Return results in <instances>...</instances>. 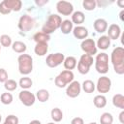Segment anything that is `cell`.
<instances>
[{
    "mask_svg": "<svg viewBox=\"0 0 124 124\" xmlns=\"http://www.w3.org/2000/svg\"><path fill=\"white\" fill-rule=\"evenodd\" d=\"M82 7L86 11H94L97 7V4H96L95 0H83Z\"/></svg>",
    "mask_w": 124,
    "mask_h": 124,
    "instance_id": "836d02e7",
    "label": "cell"
},
{
    "mask_svg": "<svg viewBox=\"0 0 124 124\" xmlns=\"http://www.w3.org/2000/svg\"><path fill=\"white\" fill-rule=\"evenodd\" d=\"M107 32H108L107 36L110 39V41L111 40H117L121 36V28L116 23H111L108 26V28L107 29Z\"/></svg>",
    "mask_w": 124,
    "mask_h": 124,
    "instance_id": "5bb4252c",
    "label": "cell"
},
{
    "mask_svg": "<svg viewBox=\"0 0 124 124\" xmlns=\"http://www.w3.org/2000/svg\"><path fill=\"white\" fill-rule=\"evenodd\" d=\"M117 5H118L120 8H124V0H119V1H117Z\"/></svg>",
    "mask_w": 124,
    "mask_h": 124,
    "instance_id": "ee69618b",
    "label": "cell"
},
{
    "mask_svg": "<svg viewBox=\"0 0 124 124\" xmlns=\"http://www.w3.org/2000/svg\"><path fill=\"white\" fill-rule=\"evenodd\" d=\"M32 85H33V80L27 76L20 78V79L18 81V86H20L22 88V90H28L29 88L32 87Z\"/></svg>",
    "mask_w": 124,
    "mask_h": 124,
    "instance_id": "484cf974",
    "label": "cell"
},
{
    "mask_svg": "<svg viewBox=\"0 0 124 124\" xmlns=\"http://www.w3.org/2000/svg\"><path fill=\"white\" fill-rule=\"evenodd\" d=\"M35 3L38 5V6H43V5H45V4H47L48 3V1L47 0H44V1H41V0H36L35 1Z\"/></svg>",
    "mask_w": 124,
    "mask_h": 124,
    "instance_id": "60d3db41",
    "label": "cell"
},
{
    "mask_svg": "<svg viewBox=\"0 0 124 124\" xmlns=\"http://www.w3.org/2000/svg\"><path fill=\"white\" fill-rule=\"evenodd\" d=\"M95 63V70L101 74L105 75L108 72L109 66H108V55L106 52H101L96 55V58L94 60Z\"/></svg>",
    "mask_w": 124,
    "mask_h": 124,
    "instance_id": "277c9868",
    "label": "cell"
},
{
    "mask_svg": "<svg viewBox=\"0 0 124 124\" xmlns=\"http://www.w3.org/2000/svg\"><path fill=\"white\" fill-rule=\"evenodd\" d=\"M110 44H111L110 39L107 35H102L101 37H99L98 41L96 42V46H97V48L106 50L110 46Z\"/></svg>",
    "mask_w": 124,
    "mask_h": 124,
    "instance_id": "e0dca14e",
    "label": "cell"
},
{
    "mask_svg": "<svg viewBox=\"0 0 124 124\" xmlns=\"http://www.w3.org/2000/svg\"><path fill=\"white\" fill-rule=\"evenodd\" d=\"M1 120H2V115L0 114V123H1Z\"/></svg>",
    "mask_w": 124,
    "mask_h": 124,
    "instance_id": "c3c4849f",
    "label": "cell"
},
{
    "mask_svg": "<svg viewBox=\"0 0 124 124\" xmlns=\"http://www.w3.org/2000/svg\"><path fill=\"white\" fill-rule=\"evenodd\" d=\"M50 116L53 122H60L63 119V111L59 108H53L50 111Z\"/></svg>",
    "mask_w": 124,
    "mask_h": 124,
    "instance_id": "f546056e",
    "label": "cell"
},
{
    "mask_svg": "<svg viewBox=\"0 0 124 124\" xmlns=\"http://www.w3.org/2000/svg\"><path fill=\"white\" fill-rule=\"evenodd\" d=\"M81 91V84L78 80H73L71 83L67 85L66 95L70 98H77Z\"/></svg>",
    "mask_w": 124,
    "mask_h": 124,
    "instance_id": "4fadbf2b",
    "label": "cell"
},
{
    "mask_svg": "<svg viewBox=\"0 0 124 124\" xmlns=\"http://www.w3.org/2000/svg\"><path fill=\"white\" fill-rule=\"evenodd\" d=\"M110 62L117 75L124 74V48L122 46H116L111 51Z\"/></svg>",
    "mask_w": 124,
    "mask_h": 124,
    "instance_id": "6da1fadb",
    "label": "cell"
},
{
    "mask_svg": "<svg viewBox=\"0 0 124 124\" xmlns=\"http://www.w3.org/2000/svg\"><path fill=\"white\" fill-rule=\"evenodd\" d=\"M18 71L21 75L27 76L33 71V58L30 54L22 53L17 57Z\"/></svg>",
    "mask_w": 124,
    "mask_h": 124,
    "instance_id": "3957f363",
    "label": "cell"
},
{
    "mask_svg": "<svg viewBox=\"0 0 124 124\" xmlns=\"http://www.w3.org/2000/svg\"><path fill=\"white\" fill-rule=\"evenodd\" d=\"M77 58L74 57V56H67L65 57L64 59V62H63V65H64V68L66 70H69V71H72L73 69H75L77 67Z\"/></svg>",
    "mask_w": 124,
    "mask_h": 124,
    "instance_id": "cb8c5ba5",
    "label": "cell"
},
{
    "mask_svg": "<svg viewBox=\"0 0 124 124\" xmlns=\"http://www.w3.org/2000/svg\"><path fill=\"white\" fill-rule=\"evenodd\" d=\"M8 73L4 68H0V82H5L6 80H8Z\"/></svg>",
    "mask_w": 124,
    "mask_h": 124,
    "instance_id": "74e56055",
    "label": "cell"
},
{
    "mask_svg": "<svg viewBox=\"0 0 124 124\" xmlns=\"http://www.w3.org/2000/svg\"><path fill=\"white\" fill-rule=\"evenodd\" d=\"M85 20V16L82 12L80 11H76L72 14V19L71 21L73 22V24H77V26L80 25L81 23H83Z\"/></svg>",
    "mask_w": 124,
    "mask_h": 124,
    "instance_id": "d6986e66",
    "label": "cell"
},
{
    "mask_svg": "<svg viewBox=\"0 0 124 124\" xmlns=\"http://www.w3.org/2000/svg\"><path fill=\"white\" fill-rule=\"evenodd\" d=\"M74 73L69 70L62 71L54 79V83L58 88H64L74 80Z\"/></svg>",
    "mask_w": 124,
    "mask_h": 124,
    "instance_id": "5b68a950",
    "label": "cell"
},
{
    "mask_svg": "<svg viewBox=\"0 0 124 124\" xmlns=\"http://www.w3.org/2000/svg\"><path fill=\"white\" fill-rule=\"evenodd\" d=\"M93 104L96 108H103L106 107L107 105V98L105 95L103 94H99V95H96L93 99Z\"/></svg>",
    "mask_w": 124,
    "mask_h": 124,
    "instance_id": "d4e9b609",
    "label": "cell"
},
{
    "mask_svg": "<svg viewBox=\"0 0 124 124\" xmlns=\"http://www.w3.org/2000/svg\"><path fill=\"white\" fill-rule=\"evenodd\" d=\"M123 16H124V10H122V11L119 13V19H120V21H124Z\"/></svg>",
    "mask_w": 124,
    "mask_h": 124,
    "instance_id": "7bdbcfd3",
    "label": "cell"
},
{
    "mask_svg": "<svg viewBox=\"0 0 124 124\" xmlns=\"http://www.w3.org/2000/svg\"><path fill=\"white\" fill-rule=\"evenodd\" d=\"M89 124H97V123H96V122H90Z\"/></svg>",
    "mask_w": 124,
    "mask_h": 124,
    "instance_id": "7dc6e473",
    "label": "cell"
},
{
    "mask_svg": "<svg viewBox=\"0 0 124 124\" xmlns=\"http://www.w3.org/2000/svg\"><path fill=\"white\" fill-rule=\"evenodd\" d=\"M9 9L12 12H19L22 7V2L20 0H4Z\"/></svg>",
    "mask_w": 124,
    "mask_h": 124,
    "instance_id": "ffe728a7",
    "label": "cell"
},
{
    "mask_svg": "<svg viewBox=\"0 0 124 124\" xmlns=\"http://www.w3.org/2000/svg\"><path fill=\"white\" fill-rule=\"evenodd\" d=\"M62 22V18L59 15L57 14H51L47 19L46 20V22L44 23V25L42 26V32L50 35L51 33L55 32L57 29L60 28Z\"/></svg>",
    "mask_w": 124,
    "mask_h": 124,
    "instance_id": "7a4b0ae2",
    "label": "cell"
},
{
    "mask_svg": "<svg viewBox=\"0 0 124 124\" xmlns=\"http://www.w3.org/2000/svg\"><path fill=\"white\" fill-rule=\"evenodd\" d=\"M12 44H13V41H12L11 36H9L7 34H3L0 36V45L2 46L8 47V46H11Z\"/></svg>",
    "mask_w": 124,
    "mask_h": 124,
    "instance_id": "e575fe53",
    "label": "cell"
},
{
    "mask_svg": "<svg viewBox=\"0 0 124 124\" xmlns=\"http://www.w3.org/2000/svg\"><path fill=\"white\" fill-rule=\"evenodd\" d=\"M112 105L116 108L124 109V96L122 94H115L112 97Z\"/></svg>",
    "mask_w": 124,
    "mask_h": 124,
    "instance_id": "f1b7e54d",
    "label": "cell"
},
{
    "mask_svg": "<svg viewBox=\"0 0 124 124\" xmlns=\"http://www.w3.org/2000/svg\"><path fill=\"white\" fill-rule=\"evenodd\" d=\"M48 51V45L47 43H38L34 47V52L38 56H44Z\"/></svg>",
    "mask_w": 124,
    "mask_h": 124,
    "instance_id": "ac0fdd59",
    "label": "cell"
},
{
    "mask_svg": "<svg viewBox=\"0 0 124 124\" xmlns=\"http://www.w3.org/2000/svg\"><path fill=\"white\" fill-rule=\"evenodd\" d=\"M113 116L109 112H104L100 116V124H112Z\"/></svg>",
    "mask_w": 124,
    "mask_h": 124,
    "instance_id": "4dcf8cb0",
    "label": "cell"
},
{
    "mask_svg": "<svg viewBox=\"0 0 124 124\" xmlns=\"http://www.w3.org/2000/svg\"><path fill=\"white\" fill-rule=\"evenodd\" d=\"M3 124H6V123H3Z\"/></svg>",
    "mask_w": 124,
    "mask_h": 124,
    "instance_id": "f907efd6",
    "label": "cell"
},
{
    "mask_svg": "<svg viewBox=\"0 0 124 124\" xmlns=\"http://www.w3.org/2000/svg\"><path fill=\"white\" fill-rule=\"evenodd\" d=\"M28 124H42L41 123V121L40 120H37V119H34V120H32V121H30Z\"/></svg>",
    "mask_w": 124,
    "mask_h": 124,
    "instance_id": "f6af8a7d",
    "label": "cell"
},
{
    "mask_svg": "<svg viewBox=\"0 0 124 124\" xmlns=\"http://www.w3.org/2000/svg\"><path fill=\"white\" fill-rule=\"evenodd\" d=\"M96 85V89L99 93L101 94H105V93H108L110 88H111V80L107 76H102L98 78L97 80V83L95 84Z\"/></svg>",
    "mask_w": 124,
    "mask_h": 124,
    "instance_id": "9c48e42d",
    "label": "cell"
},
{
    "mask_svg": "<svg viewBox=\"0 0 124 124\" xmlns=\"http://www.w3.org/2000/svg\"><path fill=\"white\" fill-rule=\"evenodd\" d=\"M18 99L26 107H31L36 102V96L29 90H21L18 94Z\"/></svg>",
    "mask_w": 124,
    "mask_h": 124,
    "instance_id": "7c38bea8",
    "label": "cell"
},
{
    "mask_svg": "<svg viewBox=\"0 0 124 124\" xmlns=\"http://www.w3.org/2000/svg\"><path fill=\"white\" fill-rule=\"evenodd\" d=\"M33 40L36 42V44L38 43H48L50 40V35H47L42 31L36 32L33 35Z\"/></svg>",
    "mask_w": 124,
    "mask_h": 124,
    "instance_id": "7402d4cb",
    "label": "cell"
},
{
    "mask_svg": "<svg viewBox=\"0 0 124 124\" xmlns=\"http://www.w3.org/2000/svg\"><path fill=\"white\" fill-rule=\"evenodd\" d=\"M56 10L58 12L59 15L62 16H72V14L74 13V6L72 3L68 2V1H58L56 3Z\"/></svg>",
    "mask_w": 124,
    "mask_h": 124,
    "instance_id": "8fae6325",
    "label": "cell"
},
{
    "mask_svg": "<svg viewBox=\"0 0 124 124\" xmlns=\"http://www.w3.org/2000/svg\"><path fill=\"white\" fill-rule=\"evenodd\" d=\"M81 89L85 93H93L95 91V89H96V85L91 79H86V80H84L82 82Z\"/></svg>",
    "mask_w": 124,
    "mask_h": 124,
    "instance_id": "4316f807",
    "label": "cell"
},
{
    "mask_svg": "<svg viewBox=\"0 0 124 124\" xmlns=\"http://www.w3.org/2000/svg\"><path fill=\"white\" fill-rule=\"evenodd\" d=\"M108 21L105 18H97V19H95V21L93 23V27H94L95 31L100 34L105 33L108 29Z\"/></svg>",
    "mask_w": 124,
    "mask_h": 124,
    "instance_id": "2e32d148",
    "label": "cell"
},
{
    "mask_svg": "<svg viewBox=\"0 0 124 124\" xmlns=\"http://www.w3.org/2000/svg\"><path fill=\"white\" fill-rule=\"evenodd\" d=\"M46 124H55V122H48V123H46Z\"/></svg>",
    "mask_w": 124,
    "mask_h": 124,
    "instance_id": "bcb514c9",
    "label": "cell"
},
{
    "mask_svg": "<svg viewBox=\"0 0 124 124\" xmlns=\"http://www.w3.org/2000/svg\"><path fill=\"white\" fill-rule=\"evenodd\" d=\"M12 49L16 52V53H25L26 49H27V46L25 43L21 42V41H16L12 44Z\"/></svg>",
    "mask_w": 124,
    "mask_h": 124,
    "instance_id": "603a6c76",
    "label": "cell"
},
{
    "mask_svg": "<svg viewBox=\"0 0 124 124\" xmlns=\"http://www.w3.org/2000/svg\"><path fill=\"white\" fill-rule=\"evenodd\" d=\"M73 35L76 39H78V40H85L87 37H88V29L84 26H81V25H78V26H76L73 28Z\"/></svg>",
    "mask_w": 124,
    "mask_h": 124,
    "instance_id": "9a60e30c",
    "label": "cell"
},
{
    "mask_svg": "<svg viewBox=\"0 0 124 124\" xmlns=\"http://www.w3.org/2000/svg\"><path fill=\"white\" fill-rule=\"evenodd\" d=\"M111 3H113V1H110V2H108V1H106V2H104V1H96V4L101 6V7H105L106 5H108V4H111Z\"/></svg>",
    "mask_w": 124,
    "mask_h": 124,
    "instance_id": "ab89813d",
    "label": "cell"
},
{
    "mask_svg": "<svg viewBox=\"0 0 124 124\" xmlns=\"http://www.w3.org/2000/svg\"><path fill=\"white\" fill-rule=\"evenodd\" d=\"M12 11L9 9V7L7 6V4L5 3V1L3 0L2 2H0V13L2 15H8L10 14Z\"/></svg>",
    "mask_w": 124,
    "mask_h": 124,
    "instance_id": "8d00e7d4",
    "label": "cell"
},
{
    "mask_svg": "<svg viewBox=\"0 0 124 124\" xmlns=\"http://www.w3.org/2000/svg\"><path fill=\"white\" fill-rule=\"evenodd\" d=\"M36 99L41 102V103H45L46 101H48L49 99V92L46 89H39L36 92Z\"/></svg>",
    "mask_w": 124,
    "mask_h": 124,
    "instance_id": "83f0119b",
    "label": "cell"
},
{
    "mask_svg": "<svg viewBox=\"0 0 124 124\" xmlns=\"http://www.w3.org/2000/svg\"><path fill=\"white\" fill-rule=\"evenodd\" d=\"M17 26H18V28H19L20 31H22V32H28V31H30L31 29L34 28V26H35V20H34V18L31 16L25 14V15H23V16H21L19 17Z\"/></svg>",
    "mask_w": 124,
    "mask_h": 124,
    "instance_id": "52a82bcc",
    "label": "cell"
},
{
    "mask_svg": "<svg viewBox=\"0 0 124 124\" xmlns=\"http://www.w3.org/2000/svg\"><path fill=\"white\" fill-rule=\"evenodd\" d=\"M0 52H1V45H0Z\"/></svg>",
    "mask_w": 124,
    "mask_h": 124,
    "instance_id": "681fc988",
    "label": "cell"
},
{
    "mask_svg": "<svg viewBox=\"0 0 124 124\" xmlns=\"http://www.w3.org/2000/svg\"><path fill=\"white\" fill-rule=\"evenodd\" d=\"M94 63V58L91 55L88 54H82L78 62V71L79 74L81 75H86L89 73L90 67L93 65Z\"/></svg>",
    "mask_w": 124,
    "mask_h": 124,
    "instance_id": "8992f818",
    "label": "cell"
},
{
    "mask_svg": "<svg viewBox=\"0 0 124 124\" xmlns=\"http://www.w3.org/2000/svg\"><path fill=\"white\" fill-rule=\"evenodd\" d=\"M119 121L120 123H124V110H122L120 113H119Z\"/></svg>",
    "mask_w": 124,
    "mask_h": 124,
    "instance_id": "b9f144b4",
    "label": "cell"
},
{
    "mask_svg": "<svg viewBox=\"0 0 124 124\" xmlns=\"http://www.w3.org/2000/svg\"><path fill=\"white\" fill-rule=\"evenodd\" d=\"M18 122H19V119L15 114L8 115L5 118V121H4V123H6V124H18Z\"/></svg>",
    "mask_w": 124,
    "mask_h": 124,
    "instance_id": "d590c367",
    "label": "cell"
},
{
    "mask_svg": "<svg viewBox=\"0 0 124 124\" xmlns=\"http://www.w3.org/2000/svg\"><path fill=\"white\" fill-rule=\"evenodd\" d=\"M71 124H84V121L81 117H75L72 119Z\"/></svg>",
    "mask_w": 124,
    "mask_h": 124,
    "instance_id": "f35d334b",
    "label": "cell"
},
{
    "mask_svg": "<svg viewBox=\"0 0 124 124\" xmlns=\"http://www.w3.org/2000/svg\"><path fill=\"white\" fill-rule=\"evenodd\" d=\"M80 47L85 54H88L91 56H93L94 54H97L98 48L96 46V42L93 39L86 38L85 40H83L80 44Z\"/></svg>",
    "mask_w": 124,
    "mask_h": 124,
    "instance_id": "30bf717a",
    "label": "cell"
},
{
    "mask_svg": "<svg viewBox=\"0 0 124 124\" xmlns=\"http://www.w3.org/2000/svg\"><path fill=\"white\" fill-rule=\"evenodd\" d=\"M65 55L61 52H55L48 54L46 58V63L49 68H56L64 62Z\"/></svg>",
    "mask_w": 124,
    "mask_h": 124,
    "instance_id": "ba28073f",
    "label": "cell"
},
{
    "mask_svg": "<svg viewBox=\"0 0 124 124\" xmlns=\"http://www.w3.org/2000/svg\"><path fill=\"white\" fill-rule=\"evenodd\" d=\"M18 86V83L15 80V79H8L4 82V88L8 91V92H11V91H15Z\"/></svg>",
    "mask_w": 124,
    "mask_h": 124,
    "instance_id": "1f68e13d",
    "label": "cell"
},
{
    "mask_svg": "<svg viewBox=\"0 0 124 124\" xmlns=\"http://www.w3.org/2000/svg\"><path fill=\"white\" fill-rule=\"evenodd\" d=\"M73 28H74V24H73V22L70 19L62 20L61 25H60V30H61V32L63 34H65V35L70 34L73 31Z\"/></svg>",
    "mask_w": 124,
    "mask_h": 124,
    "instance_id": "44dd1931",
    "label": "cell"
},
{
    "mask_svg": "<svg viewBox=\"0 0 124 124\" xmlns=\"http://www.w3.org/2000/svg\"><path fill=\"white\" fill-rule=\"evenodd\" d=\"M0 102L4 105H10L13 102V95L10 92H4L0 96Z\"/></svg>",
    "mask_w": 124,
    "mask_h": 124,
    "instance_id": "d6a6232c",
    "label": "cell"
}]
</instances>
